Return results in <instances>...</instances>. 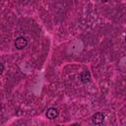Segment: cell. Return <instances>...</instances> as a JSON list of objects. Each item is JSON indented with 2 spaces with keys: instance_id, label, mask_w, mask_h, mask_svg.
<instances>
[{
  "instance_id": "cell-4",
  "label": "cell",
  "mask_w": 126,
  "mask_h": 126,
  "mask_svg": "<svg viewBox=\"0 0 126 126\" xmlns=\"http://www.w3.org/2000/svg\"><path fill=\"white\" fill-rule=\"evenodd\" d=\"M80 79H81L82 83H84V84L89 83V82L91 81V73H90L88 70H84V71L81 73Z\"/></svg>"
},
{
  "instance_id": "cell-5",
  "label": "cell",
  "mask_w": 126,
  "mask_h": 126,
  "mask_svg": "<svg viewBox=\"0 0 126 126\" xmlns=\"http://www.w3.org/2000/svg\"><path fill=\"white\" fill-rule=\"evenodd\" d=\"M0 67H1V74L3 73V71H4V65H3V63H1L0 64Z\"/></svg>"
},
{
  "instance_id": "cell-2",
  "label": "cell",
  "mask_w": 126,
  "mask_h": 126,
  "mask_svg": "<svg viewBox=\"0 0 126 126\" xmlns=\"http://www.w3.org/2000/svg\"><path fill=\"white\" fill-rule=\"evenodd\" d=\"M103 120H104V115L102 113H100V112L94 113L93 115V117H92V121H93V123L94 125H100V124H102Z\"/></svg>"
},
{
  "instance_id": "cell-3",
  "label": "cell",
  "mask_w": 126,
  "mask_h": 126,
  "mask_svg": "<svg viewBox=\"0 0 126 126\" xmlns=\"http://www.w3.org/2000/svg\"><path fill=\"white\" fill-rule=\"evenodd\" d=\"M59 112H58V109L57 108H54V107H50L47 109L46 111V117L49 118V119H54L58 116Z\"/></svg>"
},
{
  "instance_id": "cell-1",
  "label": "cell",
  "mask_w": 126,
  "mask_h": 126,
  "mask_svg": "<svg viewBox=\"0 0 126 126\" xmlns=\"http://www.w3.org/2000/svg\"><path fill=\"white\" fill-rule=\"evenodd\" d=\"M27 45H28V40H27V38H25V37H23V36H20V37L16 38V40H15V46H16V48H18V49H23V48H25Z\"/></svg>"
},
{
  "instance_id": "cell-6",
  "label": "cell",
  "mask_w": 126,
  "mask_h": 126,
  "mask_svg": "<svg viewBox=\"0 0 126 126\" xmlns=\"http://www.w3.org/2000/svg\"><path fill=\"white\" fill-rule=\"evenodd\" d=\"M70 126H80V124H78V123H74V124H71Z\"/></svg>"
},
{
  "instance_id": "cell-8",
  "label": "cell",
  "mask_w": 126,
  "mask_h": 126,
  "mask_svg": "<svg viewBox=\"0 0 126 126\" xmlns=\"http://www.w3.org/2000/svg\"><path fill=\"white\" fill-rule=\"evenodd\" d=\"M125 42H126V37H125Z\"/></svg>"
},
{
  "instance_id": "cell-7",
  "label": "cell",
  "mask_w": 126,
  "mask_h": 126,
  "mask_svg": "<svg viewBox=\"0 0 126 126\" xmlns=\"http://www.w3.org/2000/svg\"><path fill=\"white\" fill-rule=\"evenodd\" d=\"M56 126H63V125H56Z\"/></svg>"
}]
</instances>
